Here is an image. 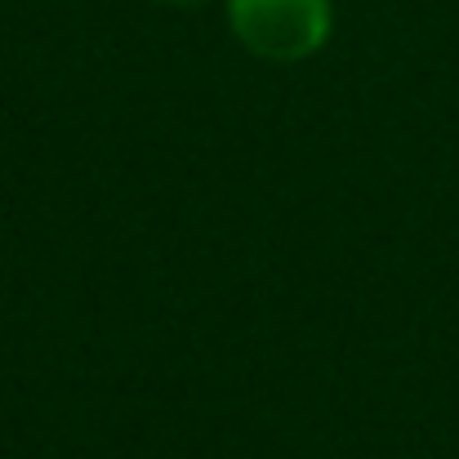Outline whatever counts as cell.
Returning a JSON list of instances; mask_svg holds the SVG:
<instances>
[{"instance_id": "obj_1", "label": "cell", "mask_w": 459, "mask_h": 459, "mask_svg": "<svg viewBox=\"0 0 459 459\" xmlns=\"http://www.w3.org/2000/svg\"><path fill=\"white\" fill-rule=\"evenodd\" d=\"M237 40L264 63H304L330 40V0H228Z\"/></svg>"}, {"instance_id": "obj_2", "label": "cell", "mask_w": 459, "mask_h": 459, "mask_svg": "<svg viewBox=\"0 0 459 459\" xmlns=\"http://www.w3.org/2000/svg\"><path fill=\"white\" fill-rule=\"evenodd\" d=\"M169 4H192V0H169Z\"/></svg>"}]
</instances>
